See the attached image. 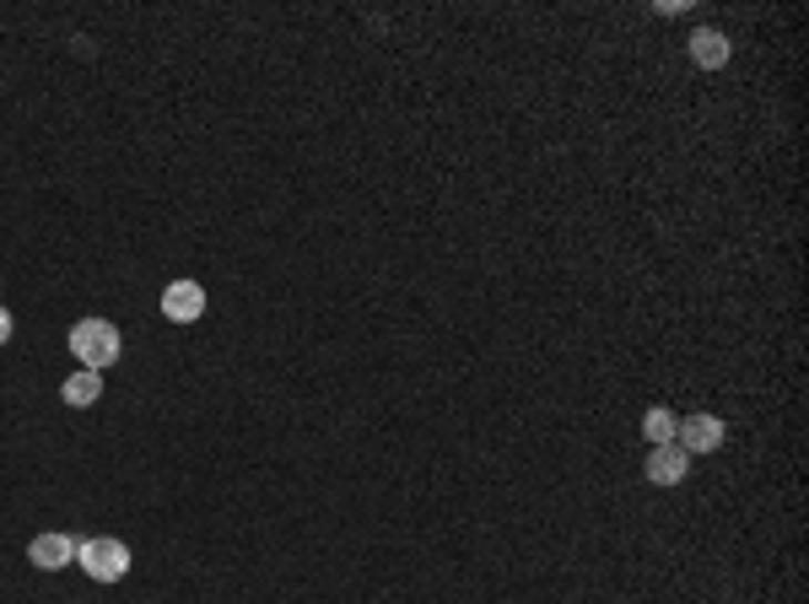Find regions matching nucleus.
Returning <instances> with one entry per match:
<instances>
[{"label":"nucleus","mask_w":809,"mask_h":604,"mask_svg":"<svg viewBox=\"0 0 809 604\" xmlns=\"http://www.w3.org/2000/svg\"><path fill=\"white\" fill-rule=\"evenodd\" d=\"M65 346L76 351V362L86 367V372H103V367H114V362H120V351H124L120 329H114L109 319H81V324H71Z\"/></svg>","instance_id":"obj_1"},{"label":"nucleus","mask_w":809,"mask_h":604,"mask_svg":"<svg viewBox=\"0 0 809 604\" xmlns=\"http://www.w3.org/2000/svg\"><path fill=\"white\" fill-rule=\"evenodd\" d=\"M76 562L86 566L92 583H120L130 572V545L114 534H98V540H76Z\"/></svg>","instance_id":"obj_2"},{"label":"nucleus","mask_w":809,"mask_h":604,"mask_svg":"<svg viewBox=\"0 0 809 604\" xmlns=\"http://www.w3.org/2000/svg\"><path fill=\"white\" fill-rule=\"evenodd\" d=\"M162 314L173 324H195L205 314V286L201 281H173L162 291Z\"/></svg>","instance_id":"obj_3"},{"label":"nucleus","mask_w":809,"mask_h":604,"mask_svg":"<svg viewBox=\"0 0 809 604\" xmlns=\"http://www.w3.org/2000/svg\"><path fill=\"white\" fill-rule=\"evenodd\" d=\"M690 470V453L680 443H658L647 453V481L653 485H680Z\"/></svg>","instance_id":"obj_4"},{"label":"nucleus","mask_w":809,"mask_h":604,"mask_svg":"<svg viewBox=\"0 0 809 604\" xmlns=\"http://www.w3.org/2000/svg\"><path fill=\"white\" fill-rule=\"evenodd\" d=\"M680 448L686 453H713V448H724V438H728V427L718 421V416H690V421H680Z\"/></svg>","instance_id":"obj_5"},{"label":"nucleus","mask_w":809,"mask_h":604,"mask_svg":"<svg viewBox=\"0 0 809 604\" xmlns=\"http://www.w3.org/2000/svg\"><path fill=\"white\" fill-rule=\"evenodd\" d=\"M28 562L39 566V572H60V566L76 562V540H71V534H39V540L28 545Z\"/></svg>","instance_id":"obj_6"},{"label":"nucleus","mask_w":809,"mask_h":604,"mask_svg":"<svg viewBox=\"0 0 809 604\" xmlns=\"http://www.w3.org/2000/svg\"><path fill=\"white\" fill-rule=\"evenodd\" d=\"M728 39L718 33V28H702V33H690V60L702 65V71H724L728 65Z\"/></svg>","instance_id":"obj_7"},{"label":"nucleus","mask_w":809,"mask_h":604,"mask_svg":"<svg viewBox=\"0 0 809 604\" xmlns=\"http://www.w3.org/2000/svg\"><path fill=\"white\" fill-rule=\"evenodd\" d=\"M98 400H103V378H98V372H86V367H81L76 378H65V405L86 410V405H98Z\"/></svg>","instance_id":"obj_8"},{"label":"nucleus","mask_w":809,"mask_h":604,"mask_svg":"<svg viewBox=\"0 0 809 604\" xmlns=\"http://www.w3.org/2000/svg\"><path fill=\"white\" fill-rule=\"evenodd\" d=\"M643 432H647V443H653V448H658V443H675V432H680V421H675L669 410H658V405H653V410H647V416H643Z\"/></svg>","instance_id":"obj_9"},{"label":"nucleus","mask_w":809,"mask_h":604,"mask_svg":"<svg viewBox=\"0 0 809 604\" xmlns=\"http://www.w3.org/2000/svg\"><path fill=\"white\" fill-rule=\"evenodd\" d=\"M6 340H11V314L0 308V346H6Z\"/></svg>","instance_id":"obj_10"}]
</instances>
